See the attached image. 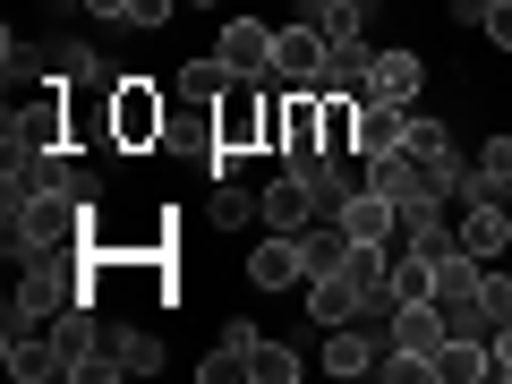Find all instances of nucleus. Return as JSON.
<instances>
[{
	"label": "nucleus",
	"mask_w": 512,
	"mask_h": 384,
	"mask_svg": "<svg viewBox=\"0 0 512 384\" xmlns=\"http://www.w3.org/2000/svg\"><path fill=\"white\" fill-rule=\"evenodd\" d=\"M248 376L256 384H299V350L291 342H256L248 350Z\"/></svg>",
	"instance_id": "nucleus-22"
},
{
	"label": "nucleus",
	"mask_w": 512,
	"mask_h": 384,
	"mask_svg": "<svg viewBox=\"0 0 512 384\" xmlns=\"http://www.w3.org/2000/svg\"><path fill=\"white\" fill-rule=\"evenodd\" d=\"M256 214L274 222V231H308V222H316V188H308V180H291V171H282V180L265 188V197H256Z\"/></svg>",
	"instance_id": "nucleus-15"
},
{
	"label": "nucleus",
	"mask_w": 512,
	"mask_h": 384,
	"mask_svg": "<svg viewBox=\"0 0 512 384\" xmlns=\"http://www.w3.org/2000/svg\"><path fill=\"white\" fill-rule=\"evenodd\" d=\"M171 137V103L163 94H154V77H120V86H111V146H163Z\"/></svg>",
	"instance_id": "nucleus-3"
},
{
	"label": "nucleus",
	"mask_w": 512,
	"mask_h": 384,
	"mask_svg": "<svg viewBox=\"0 0 512 384\" xmlns=\"http://www.w3.org/2000/svg\"><path fill=\"white\" fill-rule=\"evenodd\" d=\"M214 60H222L231 77H256V86H274V26H265V18H222Z\"/></svg>",
	"instance_id": "nucleus-5"
},
{
	"label": "nucleus",
	"mask_w": 512,
	"mask_h": 384,
	"mask_svg": "<svg viewBox=\"0 0 512 384\" xmlns=\"http://www.w3.org/2000/svg\"><path fill=\"white\" fill-rule=\"evenodd\" d=\"M86 18H128V0H86Z\"/></svg>",
	"instance_id": "nucleus-30"
},
{
	"label": "nucleus",
	"mask_w": 512,
	"mask_h": 384,
	"mask_svg": "<svg viewBox=\"0 0 512 384\" xmlns=\"http://www.w3.org/2000/svg\"><path fill=\"white\" fill-rule=\"evenodd\" d=\"M308 316L316 325H350V316H367V291L350 274H316L308 282Z\"/></svg>",
	"instance_id": "nucleus-17"
},
{
	"label": "nucleus",
	"mask_w": 512,
	"mask_h": 384,
	"mask_svg": "<svg viewBox=\"0 0 512 384\" xmlns=\"http://www.w3.org/2000/svg\"><path fill=\"white\" fill-rule=\"evenodd\" d=\"M402 154L427 171V188H436V197H453V188H461V171H470V163L453 154V128H444V120H427V111H410V137H402Z\"/></svg>",
	"instance_id": "nucleus-4"
},
{
	"label": "nucleus",
	"mask_w": 512,
	"mask_h": 384,
	"mask_svg": "<svg viewBox=\"0 0 512 384\" xmlns=\"http://www.w3.org/2000/svg\"><path fill=\"white\" fill-rule=\"evenodd\" d=\"M9 231H0V248L18 256V265H35V256H77V222H86V205L77 197H35L18 205V214H0Z\"/></svg>",
	"instance_id": "nucleus-1"
},
{
	"label": "nucleus",
	"mask_w": 512,
	"mask_h": 384,
	"mask_svg": "<svg viewBox=\"0 0 512 384\" xmlns=\"http://www.w3.org/2000/svg\"><path fill=\"white\" fill-rule=\"evenodd\" d=\"M393 299H436V256L393 248Z\"/></svg>",
	"instance_id": "nucleus-21"
},
{
	"label": "nucleus",
	"mask_w": 512,
	"mask_h": 384,
	"mask_svg": "<svg viewBox=\"0 0 512 384\" xmlns=\"http://www.w3.org/2000/svg\"><path fill=\"white\" fill-rule=\"evenodd\" d=\"M188 9H222V0H188Z\"/></svg>",
	"instance_id": "nucleus-31"
},
{
	"label": "nucleus",
	"mask_w": 512,
	"mask_h": 384,
	"mask_svg": "<svg viewBox=\"0 0 512 384\" xmlns=\"http://www.w3.org/2000/svg\"><path fill=\"white\" fill-rule=\"evenodd\" d=\"M111 359H120V376H154V367H163V342L137 333V325H120L111 333Z\"/></svg>",
	"instance_id": "nucleus-20"
},
{
	"label": "nucleus",
	"mask_w": 512,
	"mask_h": 384,
	"mask_svg": "<svg viewBox=\"0 0 512 384\" xmlns=\"http://www.w3.org/2000/svg\"><path fill=\"white\" fill-rule=\"evenodd\" d=\"M504 188H512V137H487V146H478V163L461 171L453 205H504Z\"/></svg>",
	"instance_id": "nucleus-9"
},
{
	"label": "nucleus",
	"mask_w": 512,
	"mask_h": 384,
	"mask_svg": "<svg viewBox=\"0 0 512 384\" xmlns=\"http://www.w3.org/2000/svg\"><path fill=\"white\" fill-rule=\"evenodd\" d=\"M256 342H265V333H256L248 316H222V342H214V359H205L197 376H205V384H231V376H248V350H256Z\"/></svg>",
	"instance_id": "nucleus-16"
},
{
	"label": "nucleus",
	"mask_w": 512,
	"mask_h": 384,
	"mask_svg": "<svg viewBox=\"0 0 512 384\" xmlns=\"http://www.w3.org/2000/svg\"><path fill=\"white\" fill-rule=\"evenodd\" d=\"M171 18H180V0H128L120 26H171Z\"/></svg>",
	"instance_id": "nucleus-26"
},
{
	"label": "nucleus",
	"mask_w": 512,
	"mask_h": 384,
	"mask_svg": "<svg viewBox=\"0 0 512 384\" xmlns=\"http://www.w3.org/2000/svg\"><path fill=\"white\" fill-rule=\"evenodd\" d=\"M487 376H495V342H478V333H453L436 350V384H487Z\"/></svg>",
	"instance_id": "nucleus-13"
},
{
	"label": "nucleus",
	"mask_w": 512,
	"mask_h": 384,
	"mask_svg": "<svg viewBox=\"0 0 512 384\" xmlns=\"http://www.w3.org/2000/svg\"><path fill=\"white\" fill-rule=\"evenodd\" d=\"M316 103H325V146L359 154V94H316Z\"/></svg>",
	"instance_id": "nucleus-19"
},
{
	"label": "nucleus",
	"mask_w": 512,
	"mask_h": 384,
	"mask_svg": "<svg viewBox=\"0 0 512 384\" xmlns=\"http://www.w3.org/2000/svg\"><path fill=\"white\" fill-rule=\"evenodd\" d=\"M325 52H333V43L316 35L308 18L274 26V86H316V77H325Z\"/></svg>",
	"instance_id": "nucleus-7"
},
{
	"label": "nucleus",
	"mask_w": 512,
	"mask_h": 384,
	"mask_svg": "<svg viewBox=\"0 0 512 384\" xmlns=\"http://www.w3.org/2000/svg\"><path fill=\"white\" fill-rule=\"evenodd\" d=\"M478 35H495V43H504V52H512V0H495V9H487V26H478Z\"/></svg>",
	"instance_id": "nucleus-27"
},
{
	"label": "nucleus",
	"mask_w": 512,
	"mask_h": 384,
	"mask_svg": "<svg viewBox=\"0 0 512 384\" xmlns=\"http://www.w3.org/2000/svg\"><path fill=\"white\" fill-rule=\"evenodd\" d=\"M52 69H60V60L43 52V43H26L18 26L0 35V77H9V86H18V94H43V77H52Z\"/></svg>",
	"instance_id": "nucleus-14"
},
{
	"label": "nucleus",
	"mask_w": 512,
	"mask_h": 384,
	"mask_svg": "<svg viewBox=\"0 0 512 384\" xmlns=\"http://www.w3.org/2000/svg\"><path fill=\"white\" fill-rule=\"evenodd\" d=\"M231 86H239V77L222 69V60H188V69H180V94H205V103H222Z\"/></svg>",
	"instance_id": "nucleus-23"
},
{
	"label": "nucleus",
	"mask_w": 512,
	"mask_h": 384,
	"mask_svg": "<svg viewBox=\"0 0 512 384\" xmlns=\"http://www.w3.org/2000/svg\"><path fill=\"white\" fill-rule=\"evenodd\" d=\"M504 248H512V214L504 205H461V256L504 265Z\"/></svg>",
	"instance_id": "nucleus-10"
},
{
	"label": "nucleus",
	"mask_w": 512,
	"mask_h": 384,
	"mask_svg": "<svg viewBox=\"0 0 512 384\" xmlns=\"http://www.w3.org/2000/svg\"><path fill=\"white\" fill-rule=\"evenodd\" d=\"M495 376H512V325H495Z\"/></svg>",
	"instance_id": "nucleus-29"
},
{
	"label": "nucleus",
	"mask_w": 512,
	"mask_h": 384,
	"mask_svg": "<svg viewBox=\"0 0 512 384\" xmlns=\"http://www.w3.org/2000/svg\"><path fill=\"white\" fill-rule=\"evenodd\" d=\"M487 9H495V0H453V18H461V26H487Z\"/></svg>",
	"instance_id": "nucleus-28"
},
{
	"label": "nucleus",
	"mask_w": 512,
	"mask_h": 384,
	"mask_svg": "<svg viewBox=\"0 0 512 384\" xmlns=\"http://www.w3.org/2000/svg\"><path fill=\"white\" fill-rule=\"evenodd\" d=\"M419 86H427L419 52H376V69H367V94L376 103H419Z\"/></svg>",
	"instance_id": "nucleus-11"
},
{
	"label": "nucleus",
	"mask_w": 512,
	"mask_h": 384,
	"mask_svg": "<svg viewBox=\"0 0 512 384\" xmlns=\"http://www.w3.org/2000/svg\"><path fill=\"white\" fill-rule=\"evenodd\" d=\"M384 350H393V333H376L367 316H350V325H325V367H333V376H350V384L376 376Z\"/></svg>",
	"instance_id": "nucleus-6"
},
{
	"label": "nucleus",
	"mask_w": 512,
	"mask_h": 384,
	"mask_svg": "<svg viewBox=\"0 0 512 384\" xmlns=\"http://www.w3.org/2000/svg\"><path fill=\"white\" fill-rule=\"evenodd\" d=\"M367 188H376V197H393V205H427V197H436V188H427V171L410 163V154H376Z\"/></svg>",
	"instance_id": "nucleus-18"
},
{
	"label": "nucleus",
	"mask_w": 512,
	"mask_h": 384,
	"mask_svg": "<svg viewBox=\"0 0 512 384\" xmlns=\"http://www.w3.org/2000/svg\"><path fill=\"white\" fill-rule=\"evenodd\" d=\"M410 111H419V103H376V94H367V103H359V154H402Z\"/></svg>",
	"instance_id": "nucleus-12"
},
{
	"label": "nucleus",
	"mask_w": 512,
	"mask_h": 384,
	"mask_svg": "<svg viewBox=\"0 0 512 384\" xmlns=\"http://www.w3.org/2000/svg\"><path fill=\"white\" fill-rule=\"evenodd\" d=\"M478 308H487V325H512V282H504V265L478 274Z\"/></svg>",
	"instance_id": "nucleus-24"
},
{
	"label": "nucleus",
	"mask_w": 512,
	"mask_h": 384,
	"mask_svg": "<svg viewBox=\"0 0 512 384\" xmlns=\"http://www.w3.org/2000/svg\"><path fill=\"white\" fill-rule=\"evenodd\" d=\"M69 299H94L86 282H77V256H35V265L18 274V291H9V333L18 325H52Z\"/></svg>",
	"instance_id": "nucleus-2"
},
{
	"label": "nucleus",
	"mask_w": 512,
	"mask_h": 384,
	"mask_svg": "<svg viewBox=\"0 0 512 384\" xmlns=\"http://www.w3.org/2000/svg\"><path fill=\"white\" fill-rule=\"evenodd\" d=\"M214 222H222V231H239V222H265V214H256V197H239L231 180H214Z\"/></svg>",
	"instance_id": "nucleus-25"
},
{
	"label": "nucleus",
	"mask_w": 512,
	"mask_h": 384,
	"mask_svg": "<svg viewBox=\"0 0 512 384\" xmlns=\"http://www.w3.org/2000/svg\"><path fill=\"white\" fill-rule=\"evenodd\" d=\"M248 282H256V291H308V256H299V231L256 239V256H248Z\"/></svg>",
	"instance_id": "nucleus-8"
}]
</instances>
